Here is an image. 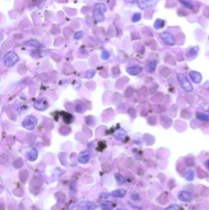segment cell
I'll list each match as a JSON object with an SVG mask.
<instances>
[{"label": "cell", "instance_id": "cell-19", "mask_svg": "<svg viewBox=\"0 0 209 210\" xmlns=\"http://www.w3.org/2000/svg\"><path fill=\"white\" fill-rule=\"evenodd\" d=\"M115 176V178L117 179V181L118 183L122 184L125 182V178L122 176H121L120 174H116Z\"/></svg>", "mask_w": 209, "mask_h": 210}, {"label": "cell", "instance_id": "cell-15", "mask_svg": "<svg viewBox=\"0 0 209 210\" xmlns=\"http://www.w3.org/2000/svg\"><path fill=\"white\" fill-rule=\"evenodd\" d=\"M196 117L202 121H209V116L201 113H198Z\"/></svg>", "mask_w": 209, "mask_h": 210}, {"label": "cell", "instance_id": "cell-13", "mask_svg": "<svg viewBox=\"0 0 209 210\" xmlns=\"http://www.w3.org/2000/svg\"><path fill=\"white\" fill-rule=\"evenodd\" d=\"M142 71L141 68L139 66H134V67H130L127 69L128 73L131 75H137L139 74Z\"/></svg>", "mask_w": 209, "mask_h": 210}, {"label": "cell", "instance_id": "cell-11", "mask_svg": "<svg viewBox=\"0 0 209 210\" xmlns=\"http://www.w3.org/2000/svg\"><path fill=\"white\" fill-rule=\"evenodd\" d=\"M90 157V153L88 151H83L80 153L78 157V160L82 163H86Z\"/></svg>", "mask_w": 209, "mask_h": 210}, {"label": "cell", "instance_id": "cell-21", "mask_svg": "<svg viewBox=\"0 0 209 210\" xmlns=\"http://www.w3.org/2000/svg\"><path fill=\"white\" fill-rule=\"evenodd\" d=\"M141 19V14L137 13V14H134V16H132V20L134 22H138L139 20H140Z\"/></svg>", "mask_w": 209, "mask_h": 210}, {"label": "cell", "instance_id": "cell-12", "mask_svg": "<svg viewBox=\"0 0 209 210\" xmlns=\"http://www.w3.org/2000/svg\"><path fill=\"white\" fill-rule=\"evenodd\" d=\"M27 156L29 160L33 161L36 160L38 157V152L35 149H32L27 153Z\"/></svg>", "mask_w": 209, "mask_h": 210}, {"label": "cell", "instance_id": "cell-5", "mask_svg": "<svg viewBox=\"0 0 209 210\" xmlns=\"http://www.w3.org/2000/svg\"><path fill=\"white\" fill-rule=\"evenodd\" d=\"M162 41L168 46H174L175 44V40L174 36L169 32H164L160 34Z\"/></svg>", "mask_w": 209, "mask_h": 210}, {"label": "cell", "instance_id": "cell-8", "mask_svg": "<svg viewBox=\"0 0 209 210\" xmlns=\"http://www.w3.org/2000/svg\"><path fill=\"white\" fill-rule=\"evenodd\" d=\"M178 199L182 202H189L192 199V196L190 192L183 190L178 193Z\"/></svg>", "mask_w": 209, "mask_h": 210}, {"label": "cell", "instance_id": "cell-14", "mask_svg": "<svg viewBox=\"0 0 209 210\" xmlns=\"http://www.w3.org/2000/svg\"><path fill=\"white\" fill-rule=\"evenodd\" d=\"M126 193V190L124 189H118L112 192L113 196L115 197H123Z\"/></svg>", "mask_w": 209, "mask_h": 210}, {"label": "cell", "instance_id": "cell-6", "mask_svg": "<svg viewBox=\"0 0 209 210\" xmlns=\"http://www.w3.org/2000/svg\"><path fill=\"white\" fill-rule=\"evenodd\" d=\"M157 3V0H138L139 7L142 9L155 6Z\"/></svg>", "mask_w": 209, "mask_h": 210}, {"label": "cell", "instance_id": "cell-27", "mask_svg": "<svg viewBox=\"0 0 209 210\" xmlns=\"http://www.w3.org/2000/svg\"><path fill=\"white\" fill-rule=\"evenodd\" d=\"M208 91H209V88H208Z\"/></svg>", "mask_w": 209, "mask_h": 210}, {"label": "cell", "instance_id": "cell-18", "mask_svg": "<svg viewBox=\"0 0 209 210\" xmlns=\"http://www.w3.org/2000/svg\"><path fill=\"white\" fill-rule=\"evenodd\" d=\"M165 210H181L180 207L176 204H173L167 207Z\"/></svg>", "mask_w": 209, "mask_h": 210}, {"label": "cell", "instance_id": "cell-4", "mask_svg": "<svg viewBox=\"0 0 209 210\" xmlns=\"http://www.w3.org/2000/svg\"><path fill=\"white\" fill-rule=\"evenodd\" d=\"M106 11V7L102 4H97L93 11V16L98 22L104 20V12Z\"/></svg>", "mask_w": 209, "mask_h": 210}, {"label": "cell", "instance_id": "cell-23", "mask_svg": "<svg viewBox=\"0 0 209 210\" xmlns=\"http://www.w3.org/2000/svg\"><path fill=\"white\" fill-rule=\"evenodd\" d=\"M102 57L104 60H107L109 57V54L106 51H104L102 53Z\"/></svg>", "mask_w": 209, "mask_h": 210}, {"label": "cell", "instance_id": "cell-2", "mask_svg": "<svg viewBox=\"0 0 209 210\" xmlns=\"http://www.w3.org/2000/svg\"><path fill=\"white\" fill-rule=\"evenodd\" d=\"M18 60L19 57L17 54L14 51H11L7 53L4 57V62L8 66H13L17 62Z\"/></svg>", "mask_w": 209, "mask_h": 210}, {"label": "cell", "instance_id": "cell-17", "mask_svg": "<svg viewBox=\"0 0 209 210\" xmlns=\"http://www.w3.org/2000/svg\"><path fill=\"white\" fill-rule=\"evenodd\" d=\"M164 25H165V21L161 19H157L154 23V27L157 29L162 28Z\"/></svg>", "mask_w": 209, "mask_h": 210}, {"label": "cell", "instance_id": "cell-26", "mask_svg": "<svg viewBox=\"0 0 209 210\" xmlns=\"http://www.w3.org/2000/svg\"><path fill=\"white\" fill-rule=\"evenodd\" d=\"M117 210H126L125 209H123V208H120V209H118Z\"/></svg>", "mask_w": 209, "mask_h": 210}, {"label": "cell", "instance_id": "cell-3", "mask_svg": "<svg viewBox=\"0 0 209 210\" xmlns=\"http://www.w3.org/2000/svg\"><path fill=\"white\" fill-rule=\"evenodd\" d=\"M23 127L29 130L35 129L37 125V119L33 116H26L22 122Z\"/></svg>", "mask_w": 209, "mask_h": 210}, {"label": "cell", "instance_id": "cell-25", "mask_svg": "<svg viewBox=\"0 0 209 210\" xmlns=\"http://www.w3.org/2000/svg\"><path fill=\"white\" fill-rule=\"evenodd\" d=\"M126 2H129V3H133L136 1V0H125Z\"/></svg>", "mask_w": 209, "mask_h": 210}, {"label": "cell", "instance_id": "cell-22", "mask_svg": "<svg viewBox=\"0 0 209 210\" xmlns=\"http://www.w3.org/2000/svg\"><path fill=\"white\" fill-rule=\"evenodd\" d=\"M28 42H29V44L32 45V46H35V47H42V45H41L39 42H37L36 41H30Z\"/></svg>", "mask_w": 209, "mask_h": 210}, {"label": "cell", "instance_id": "cell-20", "mask_svg": "<svg viewBox=\"0 0 209 210\" xmlns=\"http://www.w3.org/2000/svg\"><path fill=\"white\" fill-rule=\"evenodd\" d=\"M180 2L182 3V4L185 6V7H186L187 8H189V9H192V4L188 2V1H186V0H180Z\"/></svg>", "mask_w": 209, "mask_h": 210}, {"label": "cell", "instance_id": "cell-10", "mask_svg": "<svg viewBox=\"0 0 209 210\" xmlns=\"http://www.w3.org/2000/svg\"><path fill=\"white\" fill-rule=\"evenodd\" d=\"M189 76L191 79L196 84H199L202 81V76L201 74L195 71H191L189 73Z\"/></svg>", "mask_w": 209, "mask_h": 210}, {"label": "cell", "instance_id": "cell-24", "mask_svg": "<svg viewBox=\"0 0 209 210\" xmlns=\"http://www.w3.org/2000/svg\"><path fill=\"white\" fill-rule=\"evenodd\" d=\"M205 165L206 167H207L208 169H209V160H207V161L205 162Z\"/></svg>", "mask_w": 209, "mask_h": 210}, {"label": "cell", "instance_id": "cell-16", "mask_svg": "<svg viewBox=\"0 0 209 210\" xmlns=\"http://www.w3.org/2000/svg\"><path fill=\"white\" fill-rule=\"evenodd\" d=\"M195 176V173L192 170H188L186 171L185 177L188 180V181H192Z\"/></svg>", "mask_w": 209, "mask_h": 210}, {"label": "cell", "instance_id": "cell-7", "mask_svg": "<svg viewBox=\"0 0 209 210\" xmlns=\"http://www.w3.org/2000/svg\"><path fill=\"white\" fill-rule=\"evenodd\" d=\"M78 208L80 210H93L96 208V205L91 202H82L79 204Z\"/></svg>", "mask_w": 209, "mask_h": 210}, {"label": "cell", "instance_id": "cell-1", "mask_svg": "<svg viewBox=\"0 0 209 210\" xmlns=\"http://www.w3.org/2000/svg\"><path fill=\"white\" fill-rule=\"evenodd\" d=\"M177 79L180 85V87L185 92H188L192 91V86L191 83L189 82L188 79L185 75L182 74H179L177 75Z\"/></svg>", "mask_w": 209, "mask_h": 210}, {"label": "cell", "instance_id": "cell-9", "mask_svg": "<svg viewBox=\"0 0 209 210\" xmlns=\"http://www.w3.org/2000/svg\"><path fill=\"white\" fill-rule=\"evenodd\" d=\"M47 107L48 104L46 100L44 99H39L37 100L34 104V107L39 111H43L46 110L47 108Z\"/></svg>", "mask_w": 209, "mask_h": 210}]
</instances>
